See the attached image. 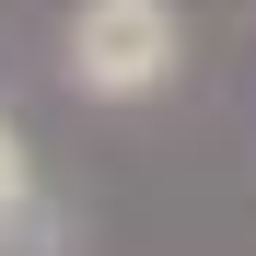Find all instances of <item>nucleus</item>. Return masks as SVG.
Wrapping results in <instances>:
<instances>
[{
  "label": "nucleus",
  "mask_w": 256,
  "mask_h": 256,
  "mask_svg": "<svg viewBox=\"0 0 256 256\" xmlns=\"http://www.w3.org/2000/svg\"><path fill=\"white\" fill-rule=\"evenodd\" d=\"M58 47H70V58H58L70 94H94V105H140V94L175 82L186 24H175V0H82Z\"/></svg>",
  "instance_id": "1"
},
{
  "label": "nucleus",
  "mask_w": 256,
  "mask_h": 256,
  "mask_svg": "<svg viewBox=\"0 0 256 256\" xmlns=\"http://www.w3.org/2000/svg\"><path fill=\"white\" fill-rule=\"evenodd\" d=\"M24 222H35V163L12 140V116H0V233H24Z\"/></svg>",
  "instance_id": "2"
}]
</instances>
